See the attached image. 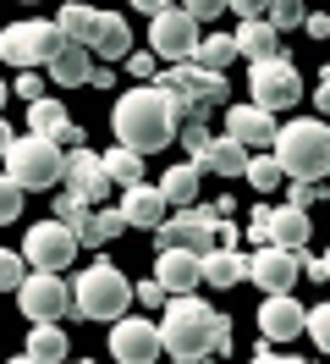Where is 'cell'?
<instances>
[{
    "instance_id": "obj_1",
    "label": "cell",
    "mask_w": 330,
    "mask_h": 364,
    "mask_svg": "<svg viewBox=\"0 0 330 364\" xmlns=\"http://www.w3.org/2000/svg\"><path fill=\"white\" fill-rule=\"evenodd\" d=\"M193 122V111L165 94L160 83H138L116 100V111H110V127H116V144L132 149V155H154V149H165L182 127Z\"/></svg>"
},
{
    "instance_id": "obj_2",
    "label": "cell",
    "mask_w": 330,
    "mask_h": 364,
    "mask_svg": "<svg viewBox=\"0 0 330 364\" xmlns=\"http://www.w3.org/2000/svg\"><path fill=\"white\" fill-rule=\"evenodd\" d=\"M154 326H160V348H165L176 364H209V359H220V353H231V320L215 315L198 293L171 298V304H165V320H154Z\"/></svg>"
},
{
    "instance_id": "obj_3",
    "label": "cell",
    "mask_w": 330,
    "mask_h": 364,
    "mask_svg": "<svg viewBox=\"0 0 330 364\" xmlns=\"http://www.w3.org/2000/svg\"><path fill=\"white\" fill-rule=\"evenodd\" d=\"M270 155L281 166V177H292V182L330 177V122H319V116H292V122H281Z\"/></svg>"
},
{
    "instance_id": "obj_4",
    "label": "cell",
    "mask_w": 330,
    "mask_h": 364,
    "mask_svg": "<svg viewBox=\"0 0 330 364\" xmlns=\"http://www.w3.org/2000/svg\"><path fill=\"white\" fill-rule=\"evenodd\" d=\"M127 304H132V282L110 259H94L72 287V309L83 320H110L116 326V320H127Z\"/></svg>"
},
{
    "instance_id": "obj_5",
    "label": "cell",
    "mask_w": 330,
    "mask_h": 364,
    "mask_svg": "<svg viewBox=\"0 0 330 364\" xmlns=\"http://www.w3.org/2000/svg\"><path fill=\"white\" fill-rule=\"evenodd\" d=\"M61 28L50 23V17H17V23L0 28V61H11L22 72H39L50 67L55 55H61Z\"/></svg>"
},
{
    "instance_id": "obj_6",
    "label": "cell",
    "mask_w": 330,
    "mask_h": 364,
    "mask_svg": "<svg viewBox=\"0 0 330 364\" xmlns=\"http://www.w3.org/2000/svg\"><path fill=\"white\" fill-rule=\"evenodd\" d=\"M0 166H6V177L17 182L22 193H44V188L66 182V149H55V144H44L33 133H22Z\"/></svg>"
},
{
    "instance_id": "obj_7",
    "label": "cell",
    "mask_w": 330,
    "mask_h": 364,
    "mask_svg": "<svg viewBox=\"0 0 330 364\" xmlns=\"http://www.w3.org/2000/svg\"><path fill=\"white\" fill-rule=\"evenodd\" d=\"M154 83H160L165 94H176V100L193 111V122H198L204 111H215V105H220V111L231 105V83H226V72H204V67H193V61H182V67H165L160 77H154Z\"/></svg>"
},
{
    "instance_id": "obj_8",
    "label": "cell",
    "mask_w": 330,
    "mask_h": 364,
    "mask_svg": "<svg viewBox=\"0 0 330 364\" xmlns=\"http://www.w3.org/2000/svg\"><path fill=\"white\" fill-rule=\"evenodd\" d=\"M248 100H253L259 111L281 116V111H292V105H303V77H297V67H292L286 55L259 61V67H248Z\"/></svg>"
},
{
    "instance_id": "obj_9",
    "label": "cell",
    "mask_w": 330,
    "mask_h": 364,
    "mask_svg": "<svg viewBox=\"0 0 330 364\" xmlns=\"http://www.w3.org/2000/svg\"><path fill=\"white\" fill-rule=\"evenodd\" d=\"M193 50H198V23L187 17V6H154V17H149V55L154 61L182 67V61H193Z\"/></svg>"
},
{
    "instance_id": "obj_10",
    "label": "cell",
    "mask_w": 330,
    "mask_h": 364,
    "mask_svg": "<svg viewBox=\"0 0 330 364\" xmlns=\"http://www.w3.org/2000/svg\"><path fill=\"white\" fill-rule=\"evenodd\" d=\"M77 237H72V227L66 221H39V227L22 237V259L33 265V271H50V276H61L72 259H77Z\"/></svg>"
},
{
    "instance_id": "obj_11",
    "label": "cell",
    "mask_w": 330,
    "mask_h": 364,
    "mask_svg": "<svg viewBox=\"0 0 330 364\" xmlns=\"http://www.w3.org/2000/svg\"><path fill=\"white\" fill-rule=\"evenodd\" d=\"M17 309L33 326H55L72 309V282H61V276H50V271H28V282L17 287Z\"/></svg>"
},
{
    "instance_id": "obj_12",
    "label": "cell",
    "mask_w": 330,
    "mask_h": 364,
    "mask_svg": "<svg viewBox=\"0 0 330 364\" xmlns=\"http://www.w3.org/2000/svg\"><path fill=\"white\" fill-rule=\"evenodd\" d=\"M215 210H176L165 215V227H160V249H182L193 254V259H209L215 254Z\"/></svg>"
},
{
    "instance_id": "obj_13",
    "label": "cell",
    "mask_w": 330,
    "mask_h": 364,
    "mask_svg": "<svg viewBox=\"0 0 330 364\" xmlns=\"http://www.w3.org/2000/svg\"><path fill=\"white\" fill-rule=\"evenodd\" d=\"M275 133H281V122L270 111H259L253 100H248V105H226V138L242 144L248 155H270V149H275Z\"/></svg>"
},
{
    "instance_id": "obj_14",
    "label": "cell",
    "mask_w": 330,
    "mask_h": 364,
    "mask_svg": "<svg viewBox=\"0 0 330 364\" xmlns=\"http://www.w3.org/2000/svg\"><path fill=\"white\" fill-rule=\"evenodd\" d=\"M297 276H303V254H286V249H253L248 254V282H259L264 298L297 293Z\"/></svg>"
},
{
    "instance_id": "obj_15",
    "label": "cell",
    "mask_w": 330,
    "mask_h": 364,
    "mask_svg": "<svg viewBox=\"0 0 330 364\" xmlns=\"http://www.w3.org/2000/svg\"><path fill=\"white\" fill-rule=\"evenodd\" d=\"M110 353L121 364H154L165 353V348H160V326H154V320H138V315L116 320V326H110Z\"/></svg>"
},
{
    "instance_id": "obj_16",
    "label": "cell",
    "mask_w": 330,
    "mask_h": 364,
    "mask_svg": "<svg viewBox=\"0 0 330 364\" xmlns=\"http://www.w3.org/2000/svg\"><path fill=\"white\" fill-rule=\"evenodd\" d=\"M110 188H116V182L105 177V160L94 155V149H72V155H66V193H72V199H83V205L94 210V205L110 199Z\"/></svg>"
},
{
    "instance_id": "obj_17",
    "label": "cell",
    "mask_w": 330,
    "mask_h": 364,
    "mask_svg": "<svg viewBox=\"0 0 330 364\" xmlns=\"http://www.w3.org/2000/svg\"><path fill=\"white\" fill-rule=\"evenodd\" d=\"M28 133L44 138V144H55V149H83V127L66 116L61 100H39V105H28Z\"/></svg>"
},
{
    "instance_id": "obj_18",
    "label": "cell",
    "mask_w": 330,
    "mask_h": 364,
    "mask_svg": "<svg viewBox=\"0 0 330 364\" xmlns=\"http://www.w3.org/2000/svg\"><path fill=\"white\" fill-rule=\"evenodd\" d=\"M259 331L264 342H297L308 331V309L297 304V293H281V298H264L259 304Z\"/></svg>"
},
{
    "instance_id": "obj_19",
    "label": "cell",
    "mask_w": 330,
    "mask_h": 364,
    "mask_svg": "<svg viewBox=\"0 0 330 364\" xmlns=\"http://www.w3.org/2000/svg\"><path fill=\"white\" fill-rule=\"evenodd\" d=\"M121 221H127V227H143V232H160L165 227V193H160V182H138V188H127V193H121Z\"/></svg>"
},
{
    "instance_id": "obj_20",
    "label": "cell",
    "mask_w": 330,
    "mask_h": 364,
    "mask_svg": "<svg viewBox=\"0 0 330 364\" xmlns=\"http://www.w3.org/2000/svg\"><path fill=\"white\" fill-rule=\"evenodd\" d=\"M154 282L171 298H187V293H198V282H204V259H193V254H182V249H160Z\"/></svg>"
},
{
    "instance_id": "obj_21",
    "label": "cell",
    "mask_w": 330,
    "mask_h": 364,
    "mask_svg": "<svg viewBox=\"0 0 330 364\" xmlns=\"http://www.w3.org/2000/svg\"><path fill=\"white\" fill-rule=\"evenodd\" d=\"M231 45H237V61L259 67V61H275V55H281V33L264 23V17H248V23H237Z\"/></svg>"
},
{
    "instance_id": "obj_22",
    "label": "cell",
    "mask_w": 330,
    "mask_h": 364,
    "mask_svg": "<svg viewBox=\"0 0 330 364\" xmlns=\"http://www.w3.org/2000/svg\"><path fill=\"white\" fill-rule=\"evenodd\" d=\"M314 227H308V210L297 205H275L270 210V249H286V254H303Z\"/></svg>"
},
{
    "instance_id": "obj_23",
    "label": "cell",
    "mask_w": 330,
    "mask_h": 364,
    "mask_svg": "<svg viewBox=\"0 0 330 364\" xmlns=\"http://www.w3.org/2000/svg\"><path fill=\"white\" fill-rule=\"evenodd\" d=\"M248 160L253 155H248L242 144H231V138L220 133V138H209V144L193 155V166L198 171H215V177H248Z\"/></svg>"
},
{
    "instance_id": "obj_24",
    "label": "cell",
    "mask_w": 330,
    "mask_h": 364,
    "mask_svg": "<svg viewBox=\"0 0 330 364\" xmlns=\"http://www.w3.org/2000/svg\"><path fill=\"white\" fill-rule=\"evenodd\" d=\"M94 55H99V61H121V67H127V55H132V28H127V17H121V11H105V17H99V33H94Z\"/></svg>"
},
{
    "instance_id": "obj_25",
    "label": "cell",
    "mask_w": 330,
    "mask_h": 364,
    "mask_svg": "<svg viewBox=\"0 0 330 364\" xmlns=\"http://www.w3.org/2000/svg\"><path fill=\"white\" fill-rule=\"evenodd\" d=\"M94 50H83V45H61V55L50 61V83H61V89H83V83H94V61H88Z\"/></svg>"
},
{
    "instance_id": "obj_26",
    "label": "cell",
    "mask_w": 330,
    "mask_h": 364,
    "mask_svg": "<svg viewBox=\"0 0 330 364\" xmlns=\"http://www.w3.org/2000/svg\"><path fill=\"white\" fill-rule=\"evenodd\" d=\"M198 171L193 160H182V166H165V177H160V193H165V205L176 210H198Z\"/></svg>"
},
{
    "instance_id": "obj_27",
    "label": "cell",
    "mask_w": 330,
    "mask_h": 364,
    "mask_svg": "<svg viewBox=\"0 0 330 364\" xmlns=\"http://www.w3.org/2000/svg\"><path fill=\"white\" fill-rule=\"evenodd\" d=\"M99 17H105V11H94V6H77V0H72V6H61V11H55V28H61V39L66 45H94V33H99Z\"/></svg>"
},
{
    "instance_id": "obj_28",
    "label": "cell",
    "mask_w": 330,
    "mask_h": 364,
    "mask_svg": "<svg viewBox=\"0 0 330 364\" xmlns=\"http://www.w3.org/2000/svg\"><path fill=\"white\" fill-rule=\"evenodd\" d=\"M33 364H66V331L61 326H28V348H22Z\"/></svg>"
},
{
    "instance_id": "obj_29",
    "label": "cell",
    "mask_w": 330,
    "mask_h": 364,
    "mask_svg": "<svg viewBox=\"0 0 330 364\" xmlns=\"http://www.w3.org/2000/svg\"><path fill=\"white\" fill-rule=\"evenodd\" d=\"M204 282H209V287H237V282H248V254L215 249L204 259Z\"/></svg>"
},
{
    "instance_id": "obj_30",
    "label": "cell",
    "mask_w": 330,
    "mask_h": 364,
    "mask_svg": "<svg viewBox=\"0 0 330 364\" xmlns=\"http://www.w3.org/2000/svg\"><path fill=\"white\" fill-rule=\"evenodd\" d=\"M99 160H105V177L116 182L121 193L143 182V155H132V149H121V144H116V149H105V155H99Z\"/></svg>"
},
{
    "instance_id": "obj_31",
    "label": "cell",
    "mask_w": 330,
    "mask_h": 364,
    "mask_svg": "<svg viewBox=\"0 0 330 364\" xmlns=\"http://www.w3.org/2000/svg\"><path fill=\"white\" fill-rule=\"evenodd\" d=\"M226 61H237V45H231V33H204L193 50V67L204 72H226Z\"/></svg>"
},
{
    "instance_id": "obj_32",
    "label": "cell",
    "mask_w": 330,
    "mask_h": 364,
    "mask_svg": "<svg viewBox=\"0 0 330 364\" xmlns=\"http://www.w3.org/2000/svg\"><path fill=\"white\" fill-rule=\"evenodd\" d=\"M264 23L275 28V33H286V28H303L308 11L297 6V0H275V6H264Z\"/></svg>"
},
{
    "instance_id": "obj_33",
    "label": "cell",
    "mask_w": 330,
    "mask_h": 364,
    "mask_svg": "<svg viewBox=\"0 0 330 364\" xmlns=\"http://www.w3.org/2000/svg\"><path fill=\"white\" fill-rule=\"evenodd\" d=\"M22 282H28V259H22V249H0V293H17Z\"/></svg>"
},
{
    "instance_id": "obj_34",
    "label": "cell",
    "mask_w": 330,
    "mask_h": 364,
    "mask_svg": "<svg viewBox=\"0 0 330 364\" xmlns=\"http://www.w3.org/2000/svg\"><path fill=\"white\" fill-rule=\"evenodd\" d=\"M248 182H253L259 193H275V188H281V166H275V155H253V160H248Z\"/></svg>"
},
{
    "instance_id": "obj_35",
    "label": "cell",
    "mask_w": 330,
    "mask_h": 364,
    "mask_svg": "<svg viewBox=\"0 0 330 364\" xmlns=\"http://www.w3.org/2000/svg\"><path fill=\"white\" fill-rule=\"evenodd\" d=\"M121 227H127V221H121V210H94V243H88V249L116 243V237H121Z\"/></svg>"
},
{
    "instance_id": "obj_36",
    "label": "cell",
    "mask_w": 330,
    "mask_h": 364,
    "mask_svg": "<svg viewBox=\"0 0 330 364\" xmlns=\"http://www.w3.org/2000/svg\"><path fill=\"white\" fill-rule=\"evenodd\" d=\"M308 337H314V348H319V353H330V298L308 309Z\"/></svg>"
},
{
    "instance_id": "obj_37",
    "label": "cell",
    "mask_w": 330,
    "mask_h": 364,
    "mask_svg": "<svg viewBox=\"0 0 330 364\" xmlns=\"http://www.w3.org/2000/svg\"><path fill=\"white\" fill-rule=\"evenodd\" d=\"M17 215H22V188L0 171V227H6V221H17Z\"/></svg>"
},
{
    "instance_id": "obj_38",
    "label": "cell",
    "mask_w": 330,
    "mask_h": 364,
    "mask_svg": "<svg viewBox=\"0 0 330 364\" xmlns=\"http://www.w3.org/2000/svg\"><path fill=\"white\" fill-rule=\"evenodd\" d=\"M127 72L138 77V83H154V77H160V61H154L149 50H132V55H127Z\"/></svg>"
},
{
    "instance_id": "obj_39",
    "label": "cell",
    "mask_w": 330,
    "mask_h": 364,
    "mask_svg": "<svg viewBox=\"0 0 330 364\" xmlns=\"http://www.w3.org/2000/svg\"><path fill=\"white\" fill-rule=\"evenodd\" d=\"M248 237H259V249H270V210L253 205V215H248Z\"/></svg>"
},
{
    "instance_id": "obj_40",
    "label": "cell",
    "mask_w": 330,
    "mask_h": 364,
    "mask_svg": "<svg viewBox=\"0 0 330 364\" xmlns=\"http://www.w3.org/2000/svg\"><path fill=\"white\" fill-rule=\"evenodd\" d=\"M17 94L28 100V105H39V100H44V77H39V72H22V77H17Z\"/></svg>"
},
{
    "instance_id": "obj_41",
    "label": "cell",
    "mask_w": 330,
    "mask_h": 364,
    "mask_svg": "<svg viewBox=\"0 0 330 364\" xmlns=\"http://www.w3.org/2000/svg\"><path fill=\"white\" fill-rule=\"evenodd\" d=\"M176 138H182V144H187V149H193V155H198V149L209 144V127H204V122H187V127H182V133H176Z\"/></svg>"
},
{
    "instance_id": "obj_42",
    "label": "cell",
    "mask_w": 330,
    "mask_h": 364,
    "mask_svg": "<svg viewBox=\"0 0 330 364\" xmlns=\"http://www.w3.org/2000/svg\"><path fill=\"white\" fill-rule=\"evenodd\" d=\"M132 298H138V304H165V287H160V282H138V287H132Z\"/></svg>"
},
{
    "instance_id": "obj_43",
    "label": "cell",
    "mask_w": 330,
    "mask_h": 364,
    "mask_svg": "<svg viewBox=\"0 0 330 364\" xmlns=\"http://www.w3.org/2000/svg\"><path fill=\"white\" fill-rule=\"evenodd\" d=\"M314 199H319V188H314V182H292V199H286V205L308 210V205H314Z\"/></svg>"
},
{
    "instance_id": "obj_44",
    "label": "cell",
    "mask_w": 330,
    "mask_h": 364,
    "mask_svg": "<svg viewBox=\"0 0 330 364\" xmlns=\"http://www.w3.org/2000/svg\"><path fill=\"white\" fill-rule=\"evenodd\" d=\"M314 111H319V122L330 116V67H325V77H319V89H314Z\"/></svg>"
},
{
    "instance_id": "obj_45",
    "label": "cell",
    "mask_w": 330,
    "mask_h": 364,
    "mask_svg": "<svg viewBox=\"0 0 330 364\" xmlns=\"http://www.w3.org/2000/svg\"><path fill=\"white\" fill-rule=\"evenodd\" d=\"M308 39H330V17H325V11H308Z\"/></svg>"
},
{
    "instance_id": "obj_46",
    "label": "cell",
    "mask_w": 330,
    "mask_h": 364,
    "mask_svg": "<svg viewBox=\"0 0 330 364\" xmlns=\"http://www.w3.org/2000/svg\"><path fill=\"white\" fill-rule=\"evenodd\" d=\"M187 17H193V23H209V17H220V6H215V0H193Z\"/></svg>"
},
{
    "instance_id": "obj_47",
    "label": "cell",
    "mask_w": 330,
    "mask_h": 364,
    "mask_svg": "<svg viewBox=\"0 0 330 364\" xmlns=\"http://www.w3.org/2000/svg\"><path fill=\"white\" fill-rule=\"evenodd\" d=\"M11 144H17V133H11V127H6V116H0V160L11 155Z\"/></svg>"
},
{
    "instance_id": "obj_48",
    "label": "cell",
    "mask_w": 330,
    "mask_h": 364,
    "mask_svg": "<svg viewBox=\"0 0 330 364\" xmlns=\"http://www.w3.org/2000/svg\"><path fill=\"white\" fill-rule=\"evenodd\" d=\"M253 364H308V359H281V353H253Z\"/></svg>"
},
{
    "instance_id": "obj_49",
    "label": "cell",
    "mask_w": 330,
    "mask_h": 364,
    "mask_svg": "<svg viewBox=\"0 0 330 364\" xmlns=\"http://www.w3.org/2000/svg\"><path fill=\"white\" fill-rule=\"evenodd\" d=\"M6 94H11V83H6V77H0V105H6Z\"/></svg>"
},
{
    "instance_id": "obj_50",
    "label": "cell",
    "mask_w": 330,
    "mask_h": 364,
    "mask_svg": "<svg viewBox=\"0 0 330 364\" xmlns=\"http://www.w3.org/2000/svg\"><path fill=\"white\" fill-rule=\"evenodd\" d=\"M319 265H325V282H330V249H325V259H319Z\"/></svg>"
},
{
    "instance_id": "obj_51",
    "label": "cell",
    "mask_w": 330,
    "mask_h": 364,
    "mask_svg": "<svg viewBox=\"0 0 330 364\" xmlns=\"http://www.w3.org/2000/svg\"><path fill=\"white\" fill-rule=\"evenodd\" d=\"M11 364H33V359H28V353H17V359H11Z\"/></svg>"
},
{
    "instance_id": "obj_52",
    "label": "cell",
    "mask_w": 330,
    "mask_h": 364,
    "mask_svg": "<svg viewBox=\"0 0 330 364\" xmlns=\"http://www.w3.org/2000/svg\"><path fill=\"white\" fill-rule=\"evenodd\" d=\"M77 364H94V359H77Z\"/></svg>"
},
{
    "instance_id": "obj_53",
    "label": "cell",
    "mask_w": 330,
    "mask_h": 364,
    "mask_svg": "<svg viewBox=\"0 0 330 364\" xmlns=\"http://www.w3.org/2000/svg\"><path fill=\"white\" fill-rule=\"evenodd\" d=\"M325 199H330V193H325Z\"/></svg>"
}]
</instances>
